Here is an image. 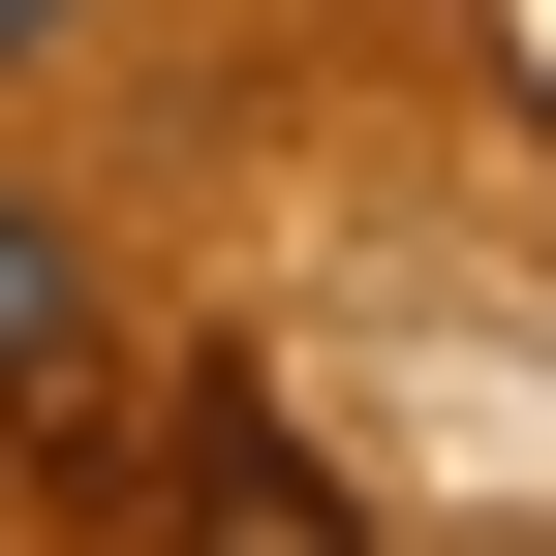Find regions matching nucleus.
Here are the masks:
<instances>
[{"label": "nucleus", "instance_id": "obj_1", "mask_svg": "<svg viewBox=\"0 0 556 556\" xmlns=\"http://www.w3.org/2000/svg\"><path fill=\"white\" fill-rule=\"evenodd\" d=\"M186 526H217V556H340L309 464H278V402H186Z\"/></svg>", "mask_w": 556, "mask_h": 556}, {"label": "nucleus", "instance_id": "obj_2", "mask_svg": "<svg viewBox=\"0 0 556 556\" xmlns=\"http://www.w3.org/2000/svg\"><path fill=\"white\" fill-rule=\"evenodd\" d=\"M62 371H93V248L0 186V402H62Z\"/></svg>", "mask_w": 556, "mask_h": 556}, {"label": "nucleus", "instance_id": "obj_3", "mask_svg": "<svg viewBox=\"0 0 556 556\" xmlns=\"http://www.w3.org/2000/svg\"><path fill=\"white\" fill-rule=\"evenodd\" d=\"M62 31H93V0H0V62H62Z\"/></svg>", "mask_w": 556, "mask_h": 556}]
</instances>
